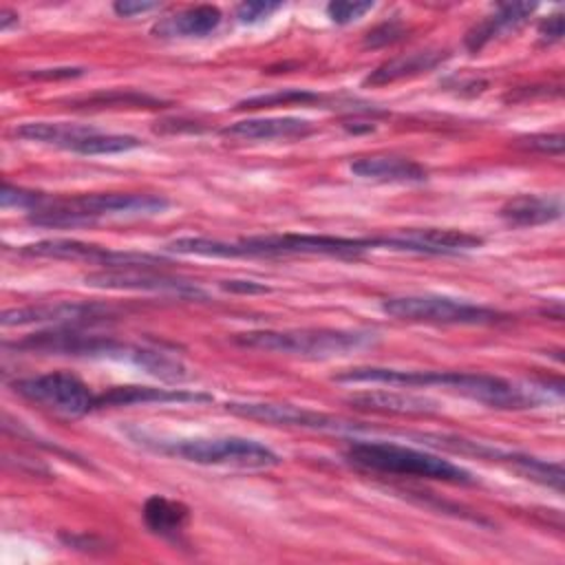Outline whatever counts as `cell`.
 <instances>
[{
  "mask_svg": "<svg viewBox=\"0 0 565 565\" xmlns=\"http://www.w3.org/2000/svg\"><path fill=\"white\" fill-rule=\"evenodd\" d=\"M516 146L525 150H534L541 154H561L565 148V137L561 132H541V135H527L516 141Z\"/></svg>",
  "mask_w": 565,
  "mask_h": 565,
  "instance_id": "30",
  "label": "cell"
},
{
  "mask_svg": "<svg viewBox=\"0 0 565 565\" xmlns=\"http://www.w3.org/2000/svg\"><path fill=\"white\" fill-rule=\"evenodd\" d=\"M73 108H154L159 99L132 90H110V93H95L84 99H73Z\"/></svg>",
  "mask_w": 565,
  "mask_h": 565,
  "instance_id": "24",
  "label": "cell"
},
{
  "mask_svg": "<svg viewBox=\"0 0 565 565\" xmlns=\"http://www.w3.org/2000/svg\"><path fill=\"white\" fill-rule=\"evenodd\" d=\"M205 393H192L183 388H152V386H113L97 395L95 408L128 406V404H166V402H210Z\"/></svg>",
  "mask_w": 565,
  "mask_h": 565,
  "instance_id": "18",
  "label": "cell"
},
{
  "mask_svg": "<svg viewBox=\"0 0 565 565\" xmlns=\"http://www.w3.org/2000/svg\"><path fill=\"white\" fill-rule=\"evenodd\" d=\"M349 404L366 411H377V413H397V415H424L433 413L437 404L428 397L413 395V393H402V391H369V393H358L349 397Z\"/></svg>",
  "mask_w": 565,
  "mask_h": 565,
  "instance_id": "21",
  "label": "cell"
},
{
  "mask_svg": "<svg viewBox=\"0 0 565 565\" xmlns=\"http://www.w3.org/2000/svg\"><path fill=\"white\" fill-rule=\"evenodd\" d=\"M448 57L446 51L441 49H424V51H413L399 57H393L384 64H380L375 71H371L364 77L366 86H386L399 79H411L422 73L435 71L444 60Z\"/></svg>",
  "mask_w": 565,
  "mask_h": 565,
  "instance_id": "16",
  "label": "cell"
},
{
  "mask_svg": "<svg viewBox=\"0 0 565 565\" xmlns=\"http://www.w3.org/2000/svg\"><path fill=\"white\" fill-rule=\"evenodd\" d=\"M135 441L157 452L199 463L236 470H267L280 463V457L265 444L238 435H214V437H179L163 439L148 433H130Z\"/></svg>",
  "mask_w": 565,
  "mask_h": 565,
  "instance_id": "3",
  "label": "cell"
},
{
  "mask_svg": "<svg viewBox=\"0 0 565 565\" xmlns=\"http://www.w3.org/2000/svg\"><path fill=\"white\" fill-rule=\"evenodd\" d=\"M382 311L395 320L424 322V324H494L505 320V313L475 305L468 300H457L448 296H391L382 300Z\"/></svg>",
  "mask_w": 565,
  "mask_h": 565,
  "instance_id": "6",
  "label": "cell"
},
{
  "mask_svg": "<svg viewBox=\"0 0 565 565\" xmlns=\"http://www.w3.org/2000/svg\"><path fill=\"white\" fill-rule=\"evenodd\" d=\"M11 388L24 399L53 411L64 417H82L95 411L97 395L68 371H49L40 375H29L11 382Z\"/></svg>",
  "mask_w": 565,
  "mask_h": 565,
  "instance_id": "7",
  "label": "cell"
},
{
  "mask_svg": "<svg viewBox=\"0 0 565 565\" xmlns=\"http://www.w3.org/2000/svg\"><path fill=\"white\" fill-rule=\"evenodd\" d=\"M282 4L280 2H265V0H254V2H243L236 7V18L243 24H256L265 18H269L274 11H278Z\"/></svg>",
  "mask_w": 565,
  "mask_h": 565,
  "instance_id": "31",
  "label": "cell"
},
{
  "mask_svg": "<svg viewBox=\"0 0 565 565\" xmlns=\"http://www.w3.org/2000/svg\"><path fill=\"white\" fill-rule=\"evenodd\" d=\"M157 7H159V2H150V0H119L113 4V11L121 18H132L139 13H148Z\"/></svg>",
  "mask_w": 565,
  "mask_h": 565,
  "instance_id": "33",
  "label": "cell"
},
{
  "mask_svg": "<svg viewBox=\"0 0 565 565\" xmlns=\"http://www.w3.org/2000/svg\"><path fill=\"white\" fill-rule=\"evenodd\" d=\"M406 35V26L399 20H386L377 26H373L366 35H364V46L366 49H382L388 44L399 42Z\"/></svg>",
  "mask_w": 565,
  "mask_h": 565,
  "instance_id": "28",
  "label": "cell"
},
{
  "mask_svg": "<svg viewBox=\"0 0 565 565\" xmlns=\"http://www.w3.org/2000/svg\"><path fill=\"white\" fill-rule=\"evenodd\" d=\"M223 289H227V291H241V294H263V291H269V287L258 285V282H254V280H225V282H223Z\"/></svg>",
  "mask_w": 565,
  "mask_h": 565,
  "instance_id": "35",
  "label": "cell"
},
{
  "mask_svg": "<svg viewBox=\"0 0 565 565\" xmlns=\"http://www.w3.org/2000/svg\"><path fill=\"white\" fill-rule=\"evenodd\" d=\"M90 126H77V124H62V121H26L20 124L13 135L26 141L49 143L55 148H64L75 152L77 146L93 132Z\"/></svg>",
  "mask_w": 565,
  "mask_h": 565,
  "instance_id": "22",
  "label": "cell"
},
{
  "mask_svg": "<svg viewBox=\"0 0 565 565\" xmlns=\"http://www.w3.org/2000/svg\"><path fill=\"white\" fill-rule=\"evenodd\" d=\"M234 342L247 349L294 355L305 360H329L369 349L377 342V333L364 329H258L236 333Z\"/></svg>",
  "mask_w": 565,
  "mask_h": 565,
  "instance_id": "4",
  "label": "cell"
},
{
  "mask_svg": "<svg viewBox=\"0 0 565 565\" xmlns=\"http://www.w3.org/2000/svg\"><path fill=\"white\" fill-rule=\"evenodd\" d=\"M316 126L300 117H254L221 128L223 137L241 141H294L313 135Z\"/></svg>",
  "mask_w": 565,
  "mask_h": 565,
  "instance_id": "13",
  "label": "cell"
},
{
  "mask_svg": "<svg viewBox=\"0 0 565 565\" xmlns=\"http://www.w3.org/2000/svg\"><path fill=\"white\" fill-rule=\"evenodd\" d=\"M505 466L512 468L516 475L530 479V481L554 488L556 492L563 490L565 475H563V466L556 463V461H545V459H539V457H532V455L510 452L508 459H505Z\"/></svg>",
  "mask_w": 565,
  "mask_h": 565,
  "instance_id": "23",
  "label": "cell"
},
{
  "mask_svg": "<svg viewBox=\"0 0 565 565\" xmlns=\"http://www.w3.org/2000/svg\"><path fill=\"white\" fill-rule=\"evenodd\" d=\"M82 73H84L82 66H60V68H38V71L29 73V77H33V79H66V77H77Z\"/></svg>",
  "mask_w": 565,
  "mask_h": 565,
  "instance_id": "34",
  "label": "cell"
},
{
  "mask_svg": "<svg viewBox=\"0 0 565 565\" xmlns=\"http://www.w3.org/2000/svg\"><path fill=\"white\" fill-rule=\"evenodd\" d=\"M483 245V238L452 227H411L399 234L382 236V249L415 254H461Z\"/></svg>",
  "mask_w": 565,
  "mask_h": 565,
  "instance_id": "12",
  "label": "cell"
},
{
  "mask_svg": "<svg viewBox=\"0 0 565 565\" xmlns=\"http://www.w3.org/2000/svg\"><path fill=\"white\" fill-rule=\"evenodd\" d=\"M373 7H375L373 2L338 0V2H329V4H327V15H329L331 22H335V24H349V22L362 18L364 13H369Z\"/></svg>",
  "mask_w": 565,
  "mask_h": 565,
  "instance_id": "29",
  "label": "cell"
},
{
  "mask_svg": "<svg viewBox=\"0 0 565 565\" xmlns=\"http://www.w3.org/2000/svg\"><path fill=\"white\" fill-rule=\"evenodd\" d=\"M170 201L161 194L104 192L68 199L51 196L49 205L29 214L33 225L44 227H84L106 218H146L166 212Z\"/></svg>",
  "mask_w": 565,
  "mask_h": 565,
  "instance_id": "2",
  "label": "cell"
},
{
  "mask_svg": "<svg viewBox=\"0 0 565 565\" xmlns=\"http://www.w3.org/2000/svg\"><path fill=\"white\" fill-rule=\"evenodd\" d=\"M351 174L364 181H375V183H424L428 179V170L408 159V157H397V154H369V157H358L349 163Z\"/></svg>",
  "mask_w": 565,
  "mask_h": 565,
  "instance_id": "14",
  "label": "cell"
},
{
  "mask_svg": "<svg viewBox=\"0 0 565 565\" xmlns=\"http://www.w3.org/2000/svg\"><path fill=\"white\" fill-rule=\"evenodd\" d=\"M344 457L349 463L371 472L435 479V481L459 483V486L475 483V477L470 470L439 455L391 444V441H351Z\"/></svg>",
  "mask_w": 565,
  "mask_h": 565,
  "instance_id": "5",
  "label": "cell"
},
{
  "mask_svg": "<svg viewBox=\"0 0 565 565\" xmlns=\"http://www.w3.org/2000/svg\"><path fill=\"white\" fill-rule=\"evenodd\" d=\"M221 9L214 4H199L163 18L152 26L157 38H205L221 24Z\"/></svg>",
  "mask_w": 565,
  "mask_h": 565,
  "instance_id": "17",
  "label": "cell"
},
{
  "mask_svg": "<svg viewBox=\"0 0 565 565\" xmlns=\"http://www.w3.org/2000/svg\"><path fill=\"white\" fill-rule=\"evenodd\" d=\"M141 146V139L135 135H117V132H99L93 130L79 146L77 154H117L128 152Z\"/></svg>",
  "mask_w": 565,
  "mask_h": 565,
  "instance_id": "25",
  "label": "cell"
},
{
  "mask_svg": "<svg viewBox=\"0 0 565 565\" xmlns=\"http://www.w3.org/2000/svg\"><path fill=\"white\" fill-rule=\"evenodd\" d=\"M563 205L556 196H539V194H521L501 205L499 216L510 227H534L543 223H552L561 218Z\"/></svg>",
  "mask_w": 565,
  "mask_h": 565,
  "instance_id": "19",
  "label": "cell"
},
{
  "mask_svg": "<svg viewBox=\"0 0 565 565\" xmlns=\"http://www.w3.org/2000/svg\"><path fill=\"white\" fill-rule=\"evenodd\" d=\"M539 35L545 44L561 42L563 38V13H552L539 24Z\"/></svg>",
  "mask_w": 565,
  "mask_h": 565,
  "instance_id": "32",
  "label": "cell"
},
{
  "mask_svg": "<svg viewBox=\"0 0 565 565\" xmlns=\"http://www.w3.org/2000/svg\"><path fill=\"white\" fill-rule=\"evenodd\" d=\"M320 102H324V97L320 93L305 90V88H287V90L243 99V102H238L236 108H267V106H287V104L311 106V104H320Z\"/></svg>",
  "mask_w": 565,
  "mask_h": 565,
  "instance_id": "26",
  "label": "cell"
},
{
  "mask_svg": "<svg viewBox=\"0 0 565 565\" xmlns=\"http://www.w3.org/2000/svg\"><path fill=\"white\" fill-rule=\"evenodd\" d=\"M382 241L375 238H349L329 234H269L245 238H207V236H181L166 243V249L181 256L203 258H278V256H338L358 258L371 249H380Z\"/></svg>",
  "mask_w": 565,
  "mask_h": 565,
  "instance_id": "1",
  "label": "cell"
},
{
  "mask_svg": "<svg viewBox=\"0 0 565 565\" xmlns=\"http://www.w3.org/2000/svg\"><path fill=\"white\" fill-rule=\"evenodd\" d=\"M227 411L234 415L258 419L274 426H298L309 430H355L353 422H344L340 417H331L327 413H318L305 406L294 404H276V402H230Z\"/></svg>",
  "mask_w": 565,
  "mask_h": 565,
  "instance_id": "11",
  "label": "cell"
},
{
  "mask_svg": "<svg viewBox=\"0 0 565 565\" xmlns=\"http://www.w3.org/2000/svg\"><path fill=\"white\" fill-rule=\"evenodd\" d=\"M536 4L534 2H508V4H499L494 9V13L486 15L483 20H479L463 38V44L470 53H479L486 44H490L494 38H499L501 33L508 31H516L521 24H525V20L534 13Z\"/></svg>",
  "mask_w": 565,
  "mask_h": 565,
  "instance_id": "15",
  "label": "cell"
},
{
  "mask_svg": "<svg viewBox=\"0 0 565 565\" xmlns=\"http://www.w3.org/2000/svg\"><path fill=\"white\" fill-rule=\"evenodd\" d=\"M110 316V309L95 302H40L29 307H15L7 309L2 313V327H31V324H44V327H82V324H95Z\"/></svg>",
  "mask_w": 565,
  "mask_h": 565,
  "instance_id": "10",
  "label": "cell"
},
{
  "mask_svg": "<svg viewBox=\"0 0 565 565\" xmlns=\"http://www.w3.org/2000/svg\"><path fill=\"white\" fill-rule=\"evenodd\" d=\"M143 523L146 527L168 541H179L188 521H190V510L181 501L168 499L163 494H152L143 503Z\"/></svg>",
  "mask_w": 565,
  "mask_h": 565,
  "instance_id": "20",
  "label": "cell"
},
{
  "mask_svg": "<svg viewBox=\"0 0 565 565\" xmlns=\"http://www.w3.org/2000/svg\"><path fill=\"white\" fill-rule=\"evenodd\" d=\"M11 24H18V13H13L9 9H2L0 11V29L7 31Z\"/></svg>",
  "mask_w": 565,
  "mask_h": 565,
  "instance_id": "36",
  "label": "cell"
},
{
  "mask_svg": "<svg viewBox=\"0 0 565 565\" xmlns=\"http://www.w3.org/2000/svg\"><path fill=\"white\" fill-rule=\"evenodd\" d=\"M49 201H51V194H46V192L15 188V185H9V183H4L2 192H0L2 207H18V210H24L29 214L42 210L44 205H49Z\"/></svg>",
  "mask_w": 565,
  "mask_h": 565,
  "instance_id": "27",
  "label": "cell"
},
{
  "mask_svg": "<svg viewBox=\"0 0 565 565\" xmlns=\"http://www.w3.org/2000/svg\"><path fill=\"white\" fill-rule=\"evenodd\" d=\"M22 256L35 258H55V260H82L104 265L108 269L119 267H154L163 260L159 256L139 254V252H119L95 243H84L77 238H44L38 243H29L20 247Z\"/></svg>",
  "mask_w": 565,
  "mask_h": 565,
  "instance_id": "8",
  "label": "cell"
},
{
  "mask_svg": "<svg viewBox=\"0 0 565 565\" xmlns=\"http://www.w3.org/2000/svg\"><path fill=\"white\" fill-rule=\"evenodd\" d=\"M88 287L115 289V291H152V294H174L183 298L205 296L201 287L179 276L154 271L152 267H119V269H99L84 276Z\"/></svg>",
  "mask_w": 565,
  "mask_h": 565,
  "instance_id": "9",
  "label": "cell"
}]
</instances>
